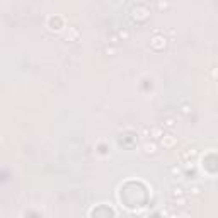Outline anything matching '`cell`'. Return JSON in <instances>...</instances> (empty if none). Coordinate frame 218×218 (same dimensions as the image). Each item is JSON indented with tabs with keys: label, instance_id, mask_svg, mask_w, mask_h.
Instances as JSON below:
<instances>
[{
	"label": "cell",
	"instance_id": "cell-1",
	"mask_svg": "<svg viewBox=\"0 0 218 218\" xmlns=\"http://www.w3.org/2000/svg\"><path fill=\"white\" fill-rule=\"evenodd\" d=\"M150 46L153 50H162L164 46H165V39H164V36H155L153 39L150 41Z\"/></svg>",
	"mask_w": 218,
	"mask_h": 218
},
{
	"label": "cell",
	"instance_id": "cell-2",
	"mask_svg": "<svg viewBox=\"0 0 218 218\" xmlns=\"http://www.w3.org/2000/svg\"><path fill=\"white\" fill-rule=\"evenodd\" d=\"M143 152L147 153V155H153V153H157V143H155V141H145V143H143Z\"/></svg>",
	"mask_w": 218,
	"mask_h": 218
},
{
	"label": "cell",
	"instance_id": "cell-3",
	"mask_svg": "<svg viewBox=\"0 0 218 218\" xmlns=\"http://www.w3.org/2000/svg\"><path fill=\"white\" fill-rule=\"evenodd\" d=\"M63 36H65V39H67V41H73V39H77V38H78V29H77V27H68Z\"/></svg>",
	"mask_w": 218,
	"mask_h": 218
},
{
	"label": "cell",
	"instance_id": "cell-4",
	"mask_svg": "<svg viewBox=\"0 0 218 218\" xmlns=\"http://www.w3.org/2000/svg\"><path fill=\"white\" fill-rule=\"evenodd\" d=\"M172 198H184V188H182V186H174L172 188Z\"/></svg>",
	"mask_w": 218,
	"mask_h": 218
},
{
	"label": "cell",
	"instance_id": "cell-5",
	"mask_svg": "<svg viewBox=\"0 0 218 218\" xmlns=\"http://www.w3.org/2000/svg\"><path fill=\"white\" fill-rule=\"evenodd\" d=\"M174 143H176V138H174V137H170V135H167V138L162 137V145H164V147L170 148V147H174Z\"/></svg>",
	"mask_w": 218,
	"mask_h": 218
},
{
	"label": "cell",
	"instance_id": "cell-6",
	"mask_svg": "<svg viewBox=\"0 0 218 218\" xmlns=\"http://www.w3.org/2000/svg\"><path fill=\"white\" fill-rule=\"evenodd\" d=\"M174 126H176V119H174V118H165V119H164V128L172 129Z\"/></svg>",
	"mask_w": 218,
	"mask_h": 218
},
{
	"label": "cell",
	"instance_id": "cell-7",
	"mask_svg": "<svg viewBox=\"0 0 218 218\" xmlns=\"http://www.w3.org/2000/svg\"><path fill=\"white\" fill-rule=\"evenodd\" d=\"M118 38H119V39H123V41L129 39V31L128 29H119L118 31Z\"/></svg>",
	"mask_w": 218,
	"mask_h": 218
},
{
	"label": "cell",
	"instance_id": "cell-8",
	"mask_svg": "<svg viewBox=\"0 0 218 218\" xmlns=\"http://www.w3.org/2000/svg\"><path fill=\"white\" fill-rule=\"evenodd\" d=\"M189 191H191L192 196H200V194H201V189H200V186H198V184L191 186V189H189Z\"/></svg>",
	"mask_w": 218,
	"mask_h": 218
},
{
	"label": "cell",
	"instance_id": "cell-9",
	"mask_svg": "<svg viewBox=\"0 0 218 218\" xmlns=\"http://www.w3.org/2000/svg\"><path fill=\"white\" fill-rule=\"evenodd\" d=\"M181 113H182V114H189V113H191V104H188V102L182 104V106H181Z\"/></svg>",
	"mask_w": 218,
	"mask_h": 218
},
{
	"label": "cell",
	"instance_id": "cell-10",
	"mask_svg": "<svg viewBox=\"0 0 218 218\" xmlns=\"http://www.w3.org/2000/svg\"><path fill=\"white\" fill-rule=\"evenodd\" d=\"M186 201H188V200H186V196H184V198H174V203L177 204V206H184Z\"/></svg>",
	"mask_w": 218,
	"mask_h": 218
},
{
	"label": "cell",
	"instance_id": "cell-11",
	"mask_svg": "<svg viewBox=\"0 0 218 218\" xmlns=\"http://www.w3.org/2000/svg\"><path fill=\"white\" fill-rule=\"evenodd\" d=\"M104 51H106V55H114L116 48H114V46H106V50H104Z\"/></svg>",
	"mask_w": 218,
	"mask_h": 218
},
{
	"label": "cell",
	"instance_id": "cell-12",
	"mask_svg": "<svg viewBox=\"0 0 218 218\" xmlns=\"http://www.w3.org/2000/svg\"><path fill=\"white\" fill-rule=\"evenodd\" d=\"M170 172H172V174H177V176H179V174H181V169H179V167H172V169H170Z\"/></svg>",
	"mask_w": 218,
	"mask_h": 218
},
{
	"label": "cell",
	"instance_id": "cell-13",
	"mask_svg": "<svg viewBox=\"0 0 218 218\" xmlns=\"http://www.w3.org/2000/svg\"><path fill=\"white\" fill-rule=\"evenodd\" d=\"M177 218H191V216H189L188 213H179V215H177Z\"/></svg>",
	"mask_w": 218,
	"mask_h": 218
},
{
	"label": "cell",
	"instance_id": "cell-14",
	"mask_svg": "<svg viewBox=\"0 0 218 218\" xmlns=\"http://www.w3.org/2000/svg\"><path fill=\"white\" fill-rule=\"evenodd\" d=\"M159 7H160V9H165V7H169V4H162V2H160Z\"/></svg>",
	"mask_w": 218,
	"mask_h": 218
}]
</instances>
